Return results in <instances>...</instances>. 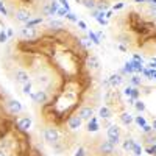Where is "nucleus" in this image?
<instances>
[{
	"mask_svg": "<svg viewBox=\"0 0 156 156\" xmlns=\"http://www.w3.org/2000/svg\"><path fill=\"white\" fill-rule=\"evenodd\" d=\"M44 139H45L47 144H50V145H56L58 142H59V131H58L56 128L50 126V128H47L45 131H44Z\"/></svg>",
	"mask_w": 156,
	"mask_h": 156,
	"instance_id": "nucleus-1",
	"label": "nucleus"
},
{
	"mask_svg": "<svg viewBox=\"0 0 156 156\" xmlns=\"http://www.w3.org/2000/svg\"><path fill=\"white\" fill-rule=\"evenodd\" d=\"M14 17H16L17 22L28 23L30 19H31V12H30L28 9H25V8H19V9H16V12H14Z\"/></svg>",
	"mask_w": 156,
	"mask_h": 156,
	"instance_id": "nucleus-2",
	"label": "nucleus"
},
{
	"mask_svg": "<svg viewBox=\"0 0 156 156\" xmlns=\"http://www.w3.org/2000/svg\"><path fill=\"white\" fill-rule=\"evenodd\" d=\"M14 78H16V81L19 83V84H27V83H30V75H28V72H25L23 69H17L16 72H14Z\"/></svg>",
	"mask_w": 156,
	"mask_h": 156,
	"instance_id": "nucleus-3",
	"label": "nucleus"
},
{
	"mask_svg": "<svg viewBox=\"0 0 156 156\" xmlns=\"http://www.w3.org/2000/svg\"><path fill=\"white\" fill-rule=\"evenodd\" d=\"M31 100L34 103H39V105H41V103H45L48 100V95H47V92H45L44 89H37L36 92L31 94Z\"/></svg>",
	"mask_w": 156,
	"mask_h": 156,
	"instance_id": "nucleus-4",
	"label": "nucleus"
},
{
	"mask_svg": "<svg viewBox=\"0 0 156 156\" xmlns=\"http://www.w3.org/2000/svg\"><path fill=\"white\" fill-rule=\"evenodd\" d=\"M6 108H8V111H9L11 114H19V112L22 111V105H20V101H19V100H14V98L8 100Z\"/></svg>",
	"mask_w": 156,
	"mask_h": 156,
	"instance_id": "nucleus-5",
	"label": "nucleus"
},
{
	"mask_svg": "<svg viewBox=\"0 0 156 156\" xmlns=\"http://www.w3.org/2000/svg\"><path fill=\"white\" fill-rule=\"evenodd\" d=\"M98 151L103 154V156H108V154H112L114 153V145L111 144L109 140H103L100 147H98Z\"/></svg>",
	"mask_w": 156,
	"mask_h": 156,
	"instance_id": "nucleus-6",
	"label": "nucleus"
},
{
	"mask_svg": "<svg viewBox=\"0 0 156 156\" xmlns=\"http://www.w3.org/2000/svg\"><path fill=\"white\" fill-rule=\"evenodd\" d=\"M94 115V109L90 106H83L80 108V111H78V117H80L81 120H90Z\"/></svg>",
	"mask_w": 156,
	"mask_h": 156,
	"instance_id": "nucleus-7",
	"label": "nucleus"
},
{
	"mask_svg": "<svg viewBox=\"0 0 156 156\" xmlns=\"http://www.w3.org/2000/svg\"><path fill=\"white\" fill-rule=\"evenodd\" d=\"M20 36L25 37V39H33L36 36V28L34 27H27V25H25L23 28H20Z\"/></svg>",
	"mask_w": 156,
	"mask_h": 156,
	"instance_id": "nucleus-8",
	"label": "nucleus"
},
{
	"mask_svg": "<svg viewBox=\"0 0 156 156\" xmlns=\"http://www.w3.org/2000/svg\"><path fill=\"white\" fill-rule=\"evenodd\" d=\"M81 122H83V120H81L78 115H72L70 119L67 120V125H69L70 129H78V128L81 126Z\"/></svg>",
	"mask_w": 156,
	"mask_h": 156,
	"instance_id": "nucleus-9",
	"label": "nucleus"
},
{
	"mask_svg": "<svg viewBox=\"0 0 156 156\" xmlns=\"http://www.w3.org/2000/svg\"><path fill=\"white\" fill-rule=\"evenodd\" d=\"M36 83L39 84V89H42V87H45V86L50 84V76L48 75H39L36 78Z\"/></svg>",
	"mask_w": 156,
	"mask_h": 156,
	"instance_id": "nucleus-10",
	"label": "nucleus"
},
{
	"mask_svg": "<svg viewBox=\"0 0 156 156\" xmlns=\"http://www.w3.org/2000/svg\"><path fill=\"white\" fill-rule=\"evenodd\" d=\"M17 126L22 129V131H27V129L31 126V119H30V117H23V119H20L17 122Z\"/></svg>",
	"mask_w": 156,
	"mask_h": 156,
	"instance_id": "nucleus-11",
	"label": "nucleus"
},
{
	"mask_svg": "<svg viewBox=\"0 0 156 156\" xmlns=\"http://www.w3.org/2000/svg\"><path fill=\"white\" fill-rule=\"evenodd\" d=\"M122 81H123V78H122L119 73H114V75H111V76H109V84H111L112 87L120 86V84H122Z\"/></svg>",
	"mask_w": 156,
	"mask_h": 156,
	"instance_id": "nucleus-12",
	"label": "nucleus"
},
{
	"mask_svg": "<svg viewBox=\"0 0 156 156\" xmlns=\"http://www.w3.org/2000/svg\"><path fill=\"white\" fill-rule=\"evenodd\" d=\"M111 137H120V128L117 125H111L108 128V139Z\"/></svg>",
	"mask_w": 156,
	"mask_h": 156,
	"instance_id": "nucleus-13",
	"label": "nucleus"
},
{
	"mask_svg": "<svg viewBox=\"0 0 156 156\" xmlns=\"http://www.w3.org/2000/svg\"><path fill=\"white\" fill-rule=\"evenodd\" d=\"M87 66H89V69L97 70V69H98V66H100V61H98V58L92 55V56H90V58L87 59Z\"/></svg>",
	"mask_w": 156,
	"mask_h": 156,
	"instance_id": "nucleus-14",
	"label": "nucleus"
},
{
	"mask_svg": "<svg viewBox=\"0 0 156 156\" xmlns=\"http://www.w3.org/2000/svg\"><path fill=\"white\" fill-rule=\"evenodd\" d=\"M98 115L101 117V119H109V117H112V112H111V109L108 106H103V108H100Z\"/></svg>",
	"mask_w": 156,
	"mask_h": 156,
	"instance_id": "nucleus-15",
	"label": "nucleus"
},
{
	"mask_svg": "<svg viewBox=\"0 0 156 156\" xmlns=\"http://www.w3.org/2000/svg\"><path fill=\"white\" fill-rule=\"evenodd\" d=\"M120 120H122L125 125H129V123L133 122V115L129 114V112H122V114H120Z\"/></svg>",
	"mask_w": 156,
	"mask_h": 156,
	"instance_id": "nucleus-16",
	"label": "nucleus"
},
{
	"mask_svg": "<svg viewBox=\"0 0 156 156\" xmlns=\"http://www.w3.org/2000/svg\"><path fill=\"white\" fill-rule=\"evenodd\" d=\"M48 27H50V28H62L64 23H62V20L51 19V20H48Z\"/></svg>",
	"mask_w": 156,
	"mask_h": 156,
	"instance_id": "nucleus-17",
	"label": "nucleus"
},
{
	"mask_svg": "<svg viewBox=\"0 0 156 156\" xmlns=\"http://www.w3.org/2000/svg\"><path fill=\"white\" fill-rule=\"evenodd\" d=\"M81 2H83V5H84L86 8H89V9H94V8L97 6L95 0H81Z\"/></svg>",
	"mask_w": 156,
	"mask_h": 156,
	"instance_id": "nucleus-18",
	"label": "nucleus"
},
{
	"mask_svg": "<svg viewBox=\"0 0 156 156\" xmlns=\"http://www.w3.org/2000/svg\"><path fill=\"white\" fill-rule=\"evenodd\" d=\"M97 128H98L97 122H95L94 119H90V122H89V125H87V129H89V131H97Z\"/></svg>",
	"mask_w": 156,
	"mask_h": 156,
	"instance_id": "nucleus-19",
	"label": "nucleus"
},
{
	"mask_svg": "<svg viewBox=\"0 0 156 156\" xmlns=\"http://www.w3.org/2000/svg\"><path fill=\"white\" fill-rule=\"evenodd\" d=\"M134 145H136V144H134V142H133L131 139H129V140H126L125 144H123V148H125V150H133V148H134Z\"/></svg>",
	"mask_w": 156,
	"mask_h": 156,
	"instance_id": "nucleus-20",
	"label": "nucleus"
},
{
	"mask_svg": "<svg viewBox=\"0 0 156 156\" xmlns=\"http://www.w3.org/2000/svg\"><path fill=\"white\" fill-rule=\"evenodd\" d=\"M23 94H25V95L31 94V83H27V84H23Z\"/></svg>",
	"mask_w": 156,
	"mask_h": 156,
	"instance_id": "nucleus-21",
	"label": "nucleus"
},
{
	"mask_svg": "<svg viewBox=\"0 0 156 156\" xmlns=\"http://www.w3.org/2000/svg\"><path fill=\"white\" fill-rule=\"evenodd\" d=\"M136 109L137 111H145V105L142 101H136Z\"/></svg>",
	"mask_w": 156,
	"mask_h": 156,
	"instance_id": "nucleus-22",
	"label": "nucleus"
},
{
	"mask_svg": "<svg viewBox=\"0 0 156 156\" xmlns=\"http://www.w3.org/2000/svg\"><path fill=\"white\" fill-rule=\"evenodd\" d=\"M73 156H84V148H81V147H80V148L76 150V153H75Z\"/></svg>",
	"mask_w": 156,
	"mask_h": 156,
	"instance_id": "nucleus-23",
	"label": "nucleus"
},
{
	"mask_svg": "<svg viewBox=\"0 0 156 156\" xmlns=\"http://www.w3.org/2000/svg\"><path fill=\"white\" fill-rule=\"evenodd\" d=\"M0 42H2V44L6 42V34H5L3 31H0Z\"/></svg>",
	"mask_w": 156,
	"mask_h": 156,
	"instance_id": "nucleus-24",
	"label": "nucleus"
},
{
	"mask_svg": "<svg viewBox=\"0 0 156 156\" xmlns=\"http://www.w3.org/2000/svg\"><path fill=\"white\" fill-rule=\"evenodd\" d=\"M133 151H134V154H137V156L140 154V148H139L137 145H134V148H133Z\"/></svg>",
	"mask_w": 156,
	"mask_h": 156,
	"instance_id": "nucleus-25",
	"label": "nucleus"
},
{
	"mask_svg": "<svg viewBox=\"0 0 156 156\" xmlns=\"http://www.w3.org/2000/svg\"><path fill=\"white\" fill-rule=\"evenodd\" d=\"M136 122H137L139 125H145V122H144V119H142V117H137V119H136Z\"/></svg>",
	"mask_w": 156,
	"mask_h": 156,
	"instance_id": "nucleus-26",
	"label": "nucleus"
},
{
	"mask_svg": "<svg viewBox=\"0 0 156 156\" xmlns=\"http://www.w3.org/2000/svg\"><path fill=\"white\" fill-rule=\"evenodd\" d=\"M0 156H8V153H6L3 148H0Z\"/></svg>",
	"mask_w": 156,
	"mask_h": 156,
	"instance_id": "nucleus-27",
	"label": "nucleus"
},
{
	"mask_svg": "<svg viewBox=\"0 0 156 156\" xmlns=\"http://www.w3.org/2000/svg\"><path fill=\"white\" fill-rule=\"evenodd\" d=\"M133 83H134V84H139V83H140L137 76H133Z\"/></svg>",
	"mask_w": 156,
	"mask_h": 156,
	"instance_id": "nucleus-28",
	"label": "nucleus"
},
{
	"mask_svg": "<svg viewBox=\"0 0 156 156\" xmlns=\"http://www.w3.org/2000/svg\"><path fill=\"white\" fill-rule=\"evenodd\" d=\"M67 17H69V19H70V20H76V19H75V16H73V14H72V12H70V14H67Z\"/></svg>",
	"mask_w": 156,
	"mask_h": 156,
	"instance_id": "nucleus-29",
	"label": "nucleus"
},
{
	"mask_svg": "<svg viewBox=\"0 0 156 156\" xmlns=\"http://www.w3.org/2000/svg\"><path fill=\"white\" fill-rule=\"evenodd\" d=\"M78 25H80V27H81V28H83V30H84V28H86V25H84V22H78Z\"/></svg>",
	"mask_w": 156,
	"mask_h": 156,
	"instance_id": "nucleus-30",
	"label": "nucleus"
},
{
	"mask_svg": "<svg viewBox=\"0 0 156 156\" xmlns=\"http://www.w3.org/2000/svg\"><path fill=\"white\" fill-rule=\"evenodd\" d=\"M151 128H153V129H154V131H156V119L153 120V125H151Z\"/></svg>",
	"mask_w": 156,
	"mask_h": 156,
	"instance_id": "nucleus-31",
	"label": "nucleus"
},
{
	"mask_svg": "<svg viewBox=\"0 0 156 156\" xmlns=\"http://www.w3.org/2000/svg\"><path fill=\"white\" fill-rule=\"evenodd\" d=\"M154 20H156V17H154Z\"/></svg>",
	"mask_w": 156,
	"mask_h": 156,
	"instance_id": "nucleus-32",
	"label": "nucleus"
},
{
	"mask_svg": "<svg viewBox=\"0 0 156 156\" xmlns=\"http://www.w3.org/2000/svg\"><path fill=\"white\" fill-rule=\"evenodd\" d=\"M154 156H156V153H154Z\"/></svg>",
	"mask_w": 156,
	"mask_h": 156,
	"instance_id": "nucleus-33",
	"label": "nucleus"
}]
</instances>
